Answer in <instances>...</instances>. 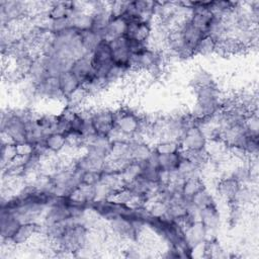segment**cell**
<instances>
[{"label":"cell","instance_id":"obj_1","mask_svg":"<svg viewBox=\"0 0 259 259\" xmlns=\"http://www.w3.org/2000/svg\"><path fill=\"white\" fill-rule=\"evenodd\" d=\"M197 103L195 113L196 118H206L217 112L220 106L219 91L214 83H210L196 88Z\"/></svg>","mask_w":259,"mask_h":259},{"label":"cell","instance_id":"obj_2","mask_svg":"<svg viewBox=\"0 0 259 259\" xmlns=\"http://www.w3.org/2000/svg\"><path fill=\"white\" fill-rule=\"evenodd\" d=\"M2 133L15 144L26 142V120L19 112L2 115Z\"/></svg>","mask_w":259,"mask_h":259},{"label":"cell","instance_id":"obj_3","mask_svg":"<svg viewBox=\"0 0 259 259\" xmlns=\"http://www.w3.org/2000/svg\"><path fill=\"white\" fill-rule=\"evenodd\" d=\"M114 127L111 133L122 137L134 136L140 133L143 120L138 118L135 113L119 111L118 113H114Z\"/></svg>","mask_w":259,"mask_h":259},{"label":"cell","instance_id":"obj_4","mask_svg":"<svg viewBox=\"0 0 259 259\" xmlns=\"http://www.w3.org/2000/svg\"><path fill=\"white\" fill-rule=\"evenodd\" d=\"M28 10L26 3L20 1H1L0 15L2 27L12 21L19 20L24 17Z\"/></svg>","mask_w":259,"mask_h":259},{"label":"cell","instance_id":"obj_5","mask_svg":"<svg viewBox=\"0 0 259 259\" xmlns=\"http://www.w3.org/2000/svg\"><path fill=\"white\" fill-rule=\"evenodd\" d=\"M108 44L111 49L113 63L131 70L132 55L128 51V38L123 35L109 40Z\"/></svg>","mask_w":259,"mask_h":259},{"label":"cell","instance_id":"obj_6","mask_svg":"<svg viewBox=\"0 0 259 259\" xmlns=\"http://www.w3.org/2000/svg\"><path fill=\"white\" fill-rule=\"evenodd\" d=\"M70 71L76 76L82 86L94 79L96 75L92 65L91 54L75 60Z\"/></svg>","mask_w":259,"mask_h":259},{"label":"cell","instance_id":"obj_7","mask_svg":"<svg viewBox=\"0 0 259 259\" xmlns=\"http://www.w3.org/2000/svg\"><path fill=\"white\" fill-rule=\"evenodd\" d=\"M180 145L184 150L204 149L206 146V138L201 128L196 124L188 127L184 132L180 140Z\"/></svg>","mask_w":259,"mask_h":259},{"label":"cell","instance_id":"obj_8","mask_svg":"<svg viewBox=\"0 0 259 259\" xmlns=\"http://www.w3.org/2000/svg\"><path fill=\"white\" fill-rule=\"evenodd\" d=\"M97 135L109 137L114 127V113L109 110H99L90 115Z\"/></svg>","mask_w":259,"mask_h":259},{"label":"cell","instance_id":"obj_9","mask_svg":"<svg viewBox=\"0 0 259 259\" xmlns=\"http://www.w3.org/2000/svg\"><path fill=\"white\" fill-rule=\"evenodd\" d=\"M35 94L39 97L47 98H62L64 97L61 88L59 77L48 76L41 83L35 86Z\"/></svg>","mask_w":259,"mask_h":259},{"label":"cell","instance_id":"obj_10","mask_svg":"<svg viewBox=\"0 0 259 259\" xmlns=\"http://www.w3.org/2000/svg\"><path fill=\"white\" fill-rule=\"evenodd\" d=\"M151 35V25L148 21H127L125 36L128 39H137L147 42Z\"/></svg>","mask_w":259,"mask_h":259},{"label":"cell","instance_id":"obj_11","mask_svg":"<svg viewBox=\"0 0 259 259\" xmlns=\"http://www.w3.org/2000/svg\"><path fill=\"white\" fill-rule=\"evenodd\" d=\"M21 222L7 209L1 208V237L2 240H10Z\"/></svg>","mask_w":259,"mask_h":259},{"label":"cell","instance_id":"obj_12","mask_svg":"<svg viewBox=\"0 0 259 259\" xmlns=\"http://www.w3.org/2000/svg\"><path fill=\"white\" fill-rule=\"evenodd\" d=\"M127 27V20L124 16H114L109 21L104 33H103V40H111L113 38L125 35Z\"/></svg>","mask_w":259,"mask_h":259},{"label":"cell","instance_id":"obj_13","mask_svg":"<svg viewBox=\"0 0 259 259\" xmlns=\"http://www.w3.org/2000/svg\"><path fill=\"white\" fill-rule=\"evenodd\" d=\"M198 219L207 231L214 230L220 224V212L215 204L212 203L199 209Z\"/></svg>","mask_w":259,"mask_h":259},{"label":"cell","instance_id":"obj_14","mask_svg":"<svg viewBox=\"0 0 259 259\" xmlns=\"http://www.w3.org/2000/svg\"><path fill=\"white\" fill-rule=\"evenodd\" d=\"M207 230L205 227L201 224V222L196 221L194 222L186 231H185V237L189 244V246L193 249L197 245L201 244L206 236Z\"/></svg>","mask_w":259,"mask_h":259},{"label":"cell","instance_id":"obj_15","mask_svg":"<svg viewBox=\"0 0 259 259\" xmlns=\"http://www.w3.org/2000/svg\"><path fill=\"white\" fill-rule=\"evenodd\" d=\"M38 230H39V227L35 224V222L22 223L9 241H11L16 245L23 244L27 242L34 234H36Z\"/></svg>","mask_w":259,"mask_h":259},{"label":"cell","instance_id":"obj_16","mask_svg":"<svg viewBox=\"0 0 259 259\" xmlns=\"http://www.w3.org/2000/svg\"><path fill=\"white\" fill-rule=\"evenodd\" d=\"M59 82H60V88L64 97L70 96L72 93L77 91L80 87H82L79 80L71 71L62 73L59 76Z\"/></svg>","mask_w":259,"mask_h":259},{"label":"cell","instance_id":"obj_17","mask_svg":"<svg viewBox=\"0 0 259 259\" xmlns=\"http://www.w3.org/2000/svg\"><path fill=\"white\" fill-rule=\"evenodd\" d=\"M240 188H241V183H239L232 176L222 179L218 185V190L220 194L224 198L228 199L229 201H232L235 198Z\"/></svg>","mask_w":259,"mask_h":259},{"label":"cell","instance_id":"obj_18","mask_svg":"<svg viewBox=\"0 0 259 259\" xmlns=\"http://www.w3.org/2000/svg\"><path fill=\"white\" fill-rule=\"evenodd\" d=\"M152 149L145 143L139 141L130 142V160L142 162L148 159Z\"/></svg>","mask_w":259,"mask_h":259},{"label":"cell","instance_id":"obj_19","mask_svg":"<svg viewBox=\"0 0 259 259\" xmlns=\"http://www.w3.org/2000/svg\"><path fill=\"white\" fill-rule=\"evenodd\" d=\"M44 144L48 151L58 153L67 146V136L61 133H51L47 136Z\"/></svg>","mask_w":259,"mask_h":259},{"label":"cell","instance_id":"obj_20","mask_svg":"<svg viewBox=\"0 0 259 259\" xmlns=\"http://www.w3.org/2000/svg\"><path fill=\"white\" fill-rule=\"evenodd\" d=\"M182 157L180 152L172 154H159V168L161 171L173 172L177 170Z\"/></svg>","mask_w":259,"mask_h":259},{"label":"cell","instance_id":"obj_21","mask_svg":"<svg viewBox=\"0 0 259 259\" xmlns=\"http://www.w3.org/2000/svg\"><path fill=\"white\" fill-rule=\"evenodd\" d=\"M79 33L82 46L87 54H92L96 47L103 40L102 37L92 29L80 31Z\"/></svg>","mask_w":259,"mask_h":259},{"label":"cell","instance_id":"obj_22","mask_svg":"<svg viewBox=\"0 0 259 259\" xmlns=\"http://www.w3.org/2000/svg\"><path fill=\"white\" fill-rule=\"evenodd\" d=\"M71 20V26L75 28L76 30L84 31L92 28V22H93V17L92 13H86V12H78L73 14L70 17Z\"/></svg>","mask_w":259,"mask_h":259},{"label":"cell","instance_id":"obj_23","mask_svg":"<svg viewBox=\"0 0 259 259\" xmlns=\"http://www.w3.org/2000/svg\"><path fill=\"white\" fill-rule=\"evenodd\" d=\"M200 170H201V167L197 166L196 164H194L193 162H191L185 158H182L176 171L179 173V175L183 179L186 180L189 178L199 177Z\"/></svg>","mask_w":259,"mask_h":259},{"label":"cell","instance_id":"obj_24","mask_svg":"<svg viewBox=\"0 0 259 259\" xmlns=\"http://www.w3.org/2000/svg\"><path fill=\"white\" fill-rule=\"evenodd\" d=\"M202 188H204V187H203V183H202L200 177L189 178L184 181L181 193L185 199L190 200L191 197Z\"/></svg>","mask_w":259,"mask_h":259},{"label":"cell","instance_id":"obj_25","mask_svg":"<svg viewBox=\"0 0 259 259\" xmlns=\"http://www.w3.org/2000/svg\"><path fill=\"white\" fill-rule=\"evenodd\" d=\"M180 143L172 140L161 141L154 149L158 154H172L180 152Z\"/></svg>","mask_w":259,"mask_h":259},{"label":"cell","instance_id":"obj_26","mask_svg":"<svg viewBox=\"0 0 259 259\" xmlns=\"http://www.w3.org/2000/svg\"><path fill=\"white\" fill-rule=\"evenodd\" d=\"M215 45L217 41L210 37L209 35H204L202 39L199 41L195 49V54H200V55H208L214 52L215 50Z\"/></svg>","mask_w":259,"mask_h":259},{"label":"cell","instance_id":"obj_27","mask_svg":"<svg viewBox=\"0 0 259 259\" xmlns=\"http://www.w3.org/2000/svg\"><path fill=\"white\" fill-rule=\"evenodd\" d=\"M128 71H130L128 68H125V67H122V66H119V65H116L113 63V65L110 67V69L108 70V72L106 74L105 82L107 84L115 82V81L121 79Z\"/></svg>","mask_w":259,"mask_h":259},{"label":"cell","instance_id":"obj_28","mask_svg":"<svg viewBox=\"0 0 259 259\" xmlns=\"http://www.w3.org/2000/svg\"><path fill=\"white\" fill-rule=\"evenodd\" d=\"M148 211L153 217H166L167 213V204L161 200H155L149 207Z\"/></svg>","mask_w":259,"mask_h":259},{"label":"cell","instance_id":"obj_29","mask_svg":"<svg viewBox=\"0 0 259 259\" xmlns=\"http://www.w3.org/2000/svg\"><path fill=\"white\" fill-rule=\"evenodd\" d=\"M101 172L86 171L82 173V184L96 185L101 181Z\"/></svg>","mask_w":259,"mask_h":259},{"label":"cell","instance_id":"obj_30","mask_svg":"<svg viewBox=\"0 0 259 259\" xmlns=\"http://www.w3.org/2000/svg\"><path fill=\"white\" fill-rule=\"evenodd\" d=\"M193 83H194L195 88H198V87H201V86L210 84V83H212V81H211V77H210L207 73L200 72V73H198V74L194 77Z\"/></svg>","mask_w":259,"mask_h":259}]
</instances>
